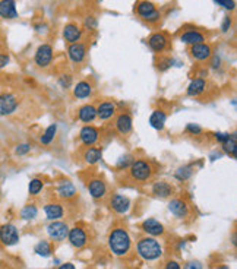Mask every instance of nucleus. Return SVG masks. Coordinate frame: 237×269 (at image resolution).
Here are the masks:
<instances>
[{"mask_svg": "<svg viewBox=\"0 0 237 269\" xmlns=\"http://www.w3.org/2000/svg\"><path fill=\"white\" fill-rule=\"evenodd\" d=\"M108 249L117 258H128L132 252V239L125 227H114L108 233Z\"/></svg>", "mask_w": 237, "mask_h": 269, "instance_id": "1", "label": "nucleus"}, {"mask_svg": "<svg viewBox=\"0 0 237 269\" xmlns=\"http://www.w3.org/2000/svg\"><path fill=\"white\" fill-rule=\"evenodd\" d=\"M136 253L145 262H154V261H158L163 256V246L155 237L145 236V237H141L138 240Z\"/></svg>", "mask_w": 237, "mask_h": 269, "instance_id": "2", "label": "nucleus"}, {"mask_svg": "<svg viewBox=\"0 0 237 269\" xmlns=\"http://www.w3.org/2000/svg\"><path fill=\"white\" fill-rule=\"evenodd\" d=\"M128 170L130 179L138 185L148 183L154 176V167L148 160H133Z\"/></svg>", "mask_w": 237, "mask_h": 269, "instance_id": "3", "label": "nucleus"}, {"mask_svg": "<svg viewBox=\"0 0 237 269\" xmlns=\"http://www.w3.org/2000/svg\"><path fill=\"white\" fill-rule=\"evenodd\" d=\"M135 12L142 21L148 23H157L161 19V12L151 0H139L135 4Z\"/></svg>", "mask_w": 237, "mask_h": 269, "instance_id": "4", "label": "nucleus"}, {"mask_svg": "<svg viewBox=\"0 0 237 269\" xmlns=\"http://www.w3.org/2000/svg\"><path fill=\"white\" fill-rule=\"evenodd\" d=\"M21 105V100L13 92H1L0 94V117L12 116L18 111Z\"/></svg>", "mask_w": 237, "mask_h": 269, "instance_id": "5", "label": "nucleus"}, {"mask_svg": "<svg viewBox=\"0 0 237 269\" xmlns=\"http://www.w3.org/2000/svg\"><path fill=\"white\" fill-rule=\"evenodd\" d=\"M86 189L94 201H103L108 195V186L106 180L100 176H94L88 180Z\"/></svg>", "mask_w": 237, "mask_h": 269, "instance_id": "6", "label": "nucleus"}, {"mask_svg": "<svg viewBox=\"0 0 237 269\" xmlns=\"http://www.w3.org/2000/svg\"><path fill=\"white\" fill-rule=\"evenodd\" d=\"M54 59V50L50 44L44 42L41 44L34 54V63L40 67V69H47Z\"/></svg>", "mask_w": 237, "mask_h": 269, "instance_id": "7", "label": "nucleus"}, {"mask_svg": "<svg viewBox=\"0 0 237 269\" xmlns=\"http://www.w3.org/2000/svg\"><path fill=\"white\" fill-rule=\"evenodd\" d=\"M114 129L120 136H129L133 130V119L129 111H120L114 116Z\"/></svg>", "mask_w": 237, "mask_h": 269, "instance_id": "8", "label": "nucleus"}, {"mask_svg": "<svg viewBox=\"0 0 237 269\" xmlns=\"http://www.w3.org/2000/svg\"><path fill=\"white\" fill-rule=\"evenodd\" d=\"M169 44H170V38L169 35L164 32V31H158V32H154L150 35L148 38V45L150 48L157 53V54H161L164 53L167 48H169Z\"/></svg>", "mask_w": 237, "mask_h": 269, "instance_id": "9", "label": "nucleus"}, {"mask_svg": "<svg viewBox=\"0 0 237 269\" xmlns=\"http://www.w3.org/2000/svg\"><path fill=\"white\" fill-rule=\"evenodd\" d=\"M100 129L92 124H84V127L79 130V142L84 146H94L100 141Z\"/></svg>", "mask_w": 237, "mask_h": 269, "instance_id": "10", "label": "nucleus"}, {"mask_svg": "<svg viewBox=\"0 0 237 269\" xmlns=\"http://www.w3.org/2000/svg\"><path fill=\"white\" fill-rule=\"evenodd\" d=\"M47 234L48 237L53 240V242H63L67 239V234H69V227L66 223H62V221H51L48 226H47Z\"/></svg>", "mask_w": 237, "mask_h": 269, "instance_id": "11", "label": "nucleus"}, {"mask_svg": "<svg viewBox=\"0 0 237 269\" xmlns=\"http://www.w3.org/2000/svg\"><path fill=\"white\" fill-rule=\"evenodd\" d=\"M67 240L70 243V246H73L75 249H82L88 245V233L85 228L75 226L73 228H69V234H67Z\"/></svg>", "mask_w": 237, "mask_h": 269, "instance_id": "12", "label": "nucleus"}, {"mask_svg": "<svg viewBox=\"0 0 237 269\" xmlns=\"http://www.w3.org/2000/svg\"><path fill=\"white\" fill-rule=\"evenodd\" d=\"M86 53H88L86 44L82 41L69 44V47H67V57L73 64H82L86 59Z\"/></svg>", "mask_w": 237, "mask_h": 269, "instance_id": "13", "label": "nucleus"}, {"mask_svg": "<svg viewBox=\"0 0 237 269\" xmlns=\"http://www.w3.org/2000/svg\"><path fill=\"white\" fill-rule=\"evenodd\" d=\"M191 57L196 62H207L213 57V45L210 42H199V44H194L189 48Z\"/></svg>", "mask_w": 237, "mask_h": 269, "instance_id": "14", "label": "nucleus"}, {"mask_svg": "<svg viewBox=\"0 0 237 269\" xmlns=\"http://www.w3.org/2000/svg\"><path fill=\"white\" fill-rule=\"evenodd\" d=\"M95 110H97V119L103 122H108L117 114V104L111 100H104L95 105Z\"/></svg>", "mask_w": 237, "mask_h": 269, "instance_id": "15", "label": "nucleus"}, {"mask_svg": "<svg viewBox=\"0 0 237 269\" xmlns=\"http://www.w3.org/2000/svg\"><path fill=\"white\" fill-rule=\"evenodd\" d=\"M19 242V231L13 224L0 226V243L3 246H15Z\"/></svg>", "mask_w": 237, "mask_h": 269, "instance_id": "16", "label": "nucleus"}, {"mask_svg": "<svg viewBox=\"0 0 237 269\" xmlns=\"http://www.w3.org/2000/svg\"><path fill=\"white\" fill-rule=\"evenodd\" d=\"M108 205L110 208L116 212V214H128L129 209H130V199L125 195H120V193H113L108 199Z\"/></svg>", "mask_w": 237, "mask_h": 269, "instance_id": "17", "label": "nucleus"}, {"mask_svg": "<svg viewBox=\"0 0 237 269\" xmlns=\"http://www.w3.org/2000/svg\"><path fill=\"white\" fill-rule=\"evenodd\" d=\"M95 86L91 79H82L73 86V97L76 100H86L94 95Z\"/></svg>", "mask_w": 237, "mask_h": 269, "instance_id": "18", "label": "nucleus"}, {"mask_svg": "<svg viewBox=\"0 0 237 269\" xmlns=\"http://www.w3.org/2000/svg\"><path fill=\"white\" fill-rule=\"evenodd\" d=\"M56 195L60 199H63V201H70V199L76 198L78 190H76L75 185L70 180L65 179V180H60L57 183V186H56Z\"/></svg>", "mask_w": 237, "mask_h": 269, "instance_id": "19", "label": "nucleus"}, {"mask_svg": "<svg viewBox=\"0 0 237 269\" xmlns=\"http://www.w3.org/2000/svg\"><path fill=\"white\" fill-rule=\"evenodd\" d=\"M180 41L183 44L188 45H194V44H199V42H205L207 37L202 31L196 29V28H191V29H185L180 34Z\"/></svg>", "mask_w": 237, "mask_h": 269, "instance_id": "20", "label": "nucleus"}, {"mask_svg": "<svg viewBox=\"0 0 237 269\" xmlns=\"http://www.w3.org/2000/svg\"><path fill=\"white\" fill-rule=\"evenodd\" d=\"M151 192L154 193V196L160 199H169L174 195V186L166 180H158L152 185Z\"/></svg>", "mask_w": 237, "mask_h": 269, "instance_id": "21", "label": "nucleus"}, {"mask_svg": "<svg viewBox=\"0 0 237 269\" xmlns=\"http://www.w3.org/2000/svg\"><path fill=\"white\" fill-rule=\"evenodd\" d=\"M81 38H82V28L78 23L69 22L63 26V40L67 44L78 42V41H81Z\"/></svg>", "mask_w": 237, "mask_h": 269, "instance_id": "22", "label": "nucleus"}, {"mask_svg": "<svg viewBox=\"0 0 237 269\" xmlns=\"http://www.w3.org/2000/svg\"><path fill=\"white\" fill-rule=\"evenodd\" d=\"M208 91V81L204 79V78H195L191 81V83L188 85L186 88V94L189 97H202L205 92Z\"/></svg>", "mask_w": 237, "mask_h": 269, "instance_id": "23", "label": "nucleus"}, {"mask_svg": "<svg viewBox=\"0 0 237 269\" xmlns=\"http://www.w3.org/2000/svg\"><path fill=\"white\" fill-rule=\"evenodd\" d=\"M169 211H170L174 217L183 220V218H186V217L189 215V205H188L186 201H183V199H180V198H173V199L169 202Z\"/></svg>", "mask_w": 237, "mask_h": 269, "instance_id": "24", "label": "nucleus"}, {"mask_svg": "<svg viewBox=\"0 0 237 269\" xmlns=\"http://www.w3.org/2000/svg\"><path fill=\"white\" fill-rule=\"evenodd\" d=\"M78 120L84 124H91L97 120V110L94 104H84L78 108Z\"/></svg>", "mask_w": 237, "mask_h": 269, "instance_id": "25", "label": "nucleus"}, {"mask_svg": "<svg viewBox=\"0 0 237 269\" xmlns=\"http://www.w3.org/2000/svg\"><path fill=\"white\" fill-rule=\"evenodd\" d=\"M141 228H142V231H144V233H147V234H148V236H151V237L163 236V234H164V231H166L164 226H163L160 221L154 220V218H148V220H145V221L142 223Z\"/></svg>", "mask_w": 237, "mask_h": 269, "instance_id": "26", "label": "nucleus"}, {"mask_svg": "<svg viewBox=\"0 0 237 269\" xmlns=\"http://www.w3.org/2000/svg\"><path fill=\"white\" fill-rule=\"evenodd\" d=\"M0 18L7 21L18 18L16 0H0Z\"/></svg>", "mask_w": 237, "mask_h": 269, "instance_id": "27", "label": "nucleus"}, {"mask_svg": "<svg viewBox=\"0 0 237 269\" xmlns=\"http://www.w3.org/2000/svg\"><path fill=\"white\" fill-rule=\"evenodd\" d=\"M166 122H167V114L164 110L161 108H155L151 116H150V126L158 132H163L166 127Z\"/></svg>", "mask_w": 237, "mask_h": 269, "instance_id": "28", "label": "nucleus"}, {"mask_svg": "<svg viewBox=\"0 0 237 269\" xmlns=\"http://www.w3.org/2000/svg\"><path fill=\"white\" fill-rule=\"evenodd\" d=\"M101 157H103V149L98 146H86L82 154V158L88 166H95L97 163L101 161Z\"/></svg>", "mask_w": 237, "mask_h": 269, "instance_id": "29", "label": "nucleus"}, {"mask_svg": "<svg viewBox=\"0 0 237 269\" xmlns=\"http://www.w3.org/2000/svg\"><path fill=\"white\" fill-rule=\"evenodd\" d=\"M44 212H45V217L51 221H57L60 218H63L65 215V208L62 204L59 202H50L44 207Z\"/></svg>", "mask_w": 237, "mask_h": 269, "instance_id": "30", "label": "nucleus"}, {"mask_svg": "<svg viewBox=\"0 0 237 269\" xmlns=\"http://www.w3.org/2000/svg\"><path fill=\"white\" fill-rule=\"evenodd\" d=\"M195 168H196V164H186V166H182L176 170L174 173V177L179 180V182H186L189 180L194 173H195Z\"/></svg>", "mask_w": 237, "mask_h": 269, "instance_id": "31", "label": "nucleus"}, {"mask_svg": "<svg viewBox=\"0 0 237 269\" xmlns=\"http://www.w3.org/2000/svg\"><path fill=\"white\" fill-rule=\"evenodd\" d=\"M221 149L232 158H236V151H237V136L236 133H230L227 141L221 144Z\"/></svg>", "mask_w": 237, "mask_h": 269, "instance_id": "32", "label": "nucleus"}, {"mask_svg": "<svg viewBox=\"0 0 237 269\" xmlns=\"http://www.w3.org/2000/svg\"><path fill=\"white\" fill-rule=\"evenodd\" d=\"M56 135H57V124L53 123V124H50V126L41 133V136H40V144L44 145V146L51 145V142L54 141Z\"/></svg>", "mask_w": 237, "mask_h": 269, "instance_id": "33", "label": "nucleus"}, {"mask_svg": "<svg viewBox=\"0 0 237 269\" xmlns=\"http://www.w3.org/2000/svg\"><path fill=\"white\" fill-rule=\"evenodd\" d=\"M37 214H38V208L34 205V204H28V205H25L22 209H21V218L22 220H25V221H31V220H34L35 217H37Z\"/></svg>", "mask_w": 237, "mask_h": 269, "instance_id": "34", "label": "nucleus"}, {"mask_svg": "<svg viewBox=\"0 0 237 269\" xmlns=\"http://www.w3.org/2000/svg\"><path fill=\"white\" fill-rule=\"evenodd\" d=\"M43 187H44V182L41 179H38V177L31 179L29 180V185H28V193L31 196H38L41 193Z\"/></svg>", "mask_w": 237, "mask_h": 269, "instance_id": "35", "label": "nucleus"}, {"mask_svg": "<svg viewBox=\"0 0 237 269\" xmlns=\"http://www.w3.org/2000/svg\"><path fill=\"white\" fill-rule=\"evenodd\" d=\"M35 253L38 255V256H43V258H48V256H51V253H53V249H51V245L47 242V240H41L37 246H35Z\"/></svg>", "mask_w": 237, "mask_h": 269, "instance_id": "36", "label": "nucleus"}, {"mask_svg": "<svg viewBox=\"0 0 237 269\" xmlns=\"http://www.w3.org/2000/svg\"><path fill=\"white\" fill-rule=\"evenodd\" d=\"M172 66H173V59H172V57L161 56L160 60L157 62V67H158L160 72H166V70H169Z\"/></svg>", "mask_w": 237, "mask_h": 269, "instance_id": "37", "label": "nucleus"}, {"mask_svg": "<svg viewBox=\"0 0 237 269\" xmlns=\"http://www.w3.org/2000/svg\"><path fill=\"white\" fill-rule=\"evenodd\" d=\"M185 132H186L188 135L198 136V135H202L204 129H202L199 124H196V123H188V124H186V127H185Z\"/></svg>", "mask_w": 237, "mask_h": 269, "instance_id": "38", "label": "nucleus"}, {"mask_svg": "<svg viewBox=\"0 0 237 269\" xmlns=\"http://www.w3.org/2000/svg\"><path fill=\"white\" fill-rule=\"evenodd\" d=\"M29 151H31V144H19V145H16V148H15V155H16V157H23V155H26Z\"/></svg>", "mask_w": 237, "mask_h": 269, "instance_id": "39", "label": "nucleus"}, {"mask_svg": "<svg viewBox=\"0 0 237 269\" xmlns=\"http://www.w3.org/2000/svg\"><path fill=\"white\" fill-rule=\"evenodd\" d=\"M132 161H133L132 155H125V157L119 158V161H117V168H119V170L129 168V166L132 164Z\"/></svg>", "mask_w": 237, "mask_h": 269, "instance_id": "40", "label": "nucleus"}, {"mask_svg": "<svg viewBox=\"0 0 237 269\" xmlns=\"http://www.w3.org/2000/svg\"><path fill=\"white\" fill-rule=\"evenodd\" d=\"M59 85L63 88V89H67V88H70L72 86V76L67 73H63L62 76H59Z\"/></svg>", "mask_w": 237, "mask_h": 269, "instance_id": "41", "label": "nucleus"}, {"mask_svg": "<svg viewBox=\"0 0 237 269\" xmlns=\"http://www.w3.org/2000/svg\"><path fill=\"white\" fill-rule=\"evenodd\" d=\"M84 26L86 28V29H89V31H94V29H97V26H98V22H97V18L95 16H86L85 18V22H84Z\"/></svg>", "mask_w": 237, "mask_h": 269, "instance_id": "42", "label": "nucleus"}, {"mask_svg": "<svg viewBox=\"0 0 237 269\" xmlns=\"http://www.w3.org/2000/svg\"><path fill=\"white\" fill-rule=\"evenodd\" d=\"M218 6L224 7L226 10H235L236 9V1L235 0H214Z\"/></svg>", "mask_w": 237, "mask_h": 269, "instance_id": "43", "label": "nucleus"}, {"mask_svg": "<svg viewBox=\"0 0 237 269\" xmlns=\"http://www.w3.org/2000/svg\"><path fill=\"white\" fill-rule=\"evenodd\" d=\"M232 25H233V19H232V16H224L223 18V22H221V31L226 34V32H229L230 29H232Z\"/></svg>", "mask_w": 237, "mask_h": 269, "instance_id": "44", "label": "nucleus"}, {"mask_svg": "<svg viewBox=\"0 0 237 269\" xmlns=\"http://www.w3.org/2000/svg\"><path fill=\"white\" fill-rule=\"evenodd\" d=\"M183 269H204V267H202V264L199 261H191V262H188L185 265Z\"/></svg>", "mask_w": 237, "mask_h": 269, "instance_id": "45", "label": "nucleus"}, {"mask_svg": "<svg viewBox=\"0 0 237 269\" xmlns=\"http://www.w3.org/2000/svg\"><path fill=\"white\" fill-rule=\"evenodd\" d=\"M9 62H10L9 54H6V53H0V69L6 67V66L9 64Z\"/></svg>", "mask_w": 237, "mask_h": 269, "instance_id": "46", "label": "nucleus"}, {"mask_svg": "<svg viewBox=\"0 0 237 269\" xmlns=\"http://www.w3.org/2000/svg\"><path fill=\"white\" fill-rule=\"evenodd\" d=\"M229 135H230V133H223V132H217V133L214 135V138H215V141H217V142L223 144V142H226V141H227Z\"/></svg>", "mask_w": 237, "mask_h": 269, "instance_id": "47", "label": "nucleus"}, {"mask_svg": "<svg viewBox=\"0 0 237 269\" xmlns=\"http://www.w3.org/2000/svg\"><path fill=\"white\" fill-rule=\"evenodd\" d=\"M164 269H182V268H180V265H179L176 261H169Z\"/></svg>", "mask_w": 237, "mask_h": 269, "instance_id": "48", "label": "nucleus"}, {"mask_svg": "<svg viewBox=\"0 0 237 269\" xmlns=\"http://www.w3.org/2000/svg\"><path fill=\"white\" fill-rule=\"evenodd\" d=\"M57 269H76V268H75V265H73V264L66 262V264H63V265H60Z\"/></svg>", "mask_w": 237, "mask_h": 269, "instance_id": "49", "label": "nucleus"}, {"mask_svg": "<svg viewBox=\"0 0 237 269\" xmlns=\"http://www.w3.org/2000/svg\"><path fill=\"white\" fill-rule=\"evenodd\" d=\"M215 269H230V268H229L227 265H218Z\"/></svg>", "mask_w": 237, "mask_h": 269, "instance_id": "50", "label": "nucleus"}]
</instances>
